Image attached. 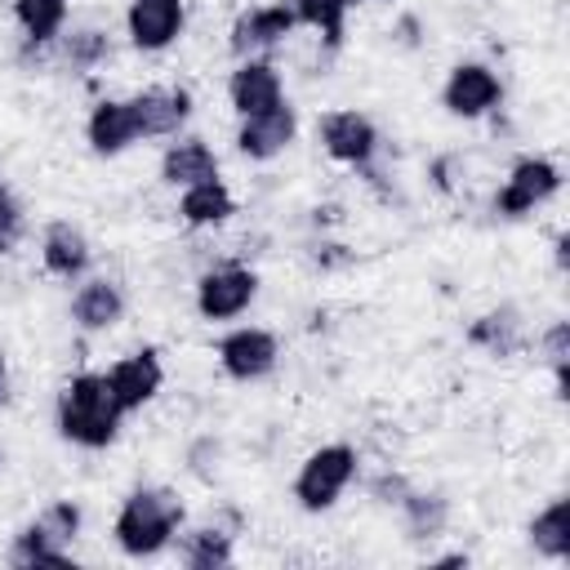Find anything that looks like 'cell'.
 Returning a JSON list of instances; mask_svg holds the SVG:
<instances>
[{
  "mask_svg": "<svg viewBox=\"0 0 570 570\" xmlns=\"http://www.w3.org/2000/svg\"><path fill=\"white\" fill-rule=\"evenodd\" d=\"M566 347H570V325L557 321V325L543 334V356H548V365L557 370V383H561V387H566V356H570Z\"/></svg>",
  "mask_w": 570,
  "mask_h": 570,
  "instance_id": "cell-28",
  "label": "cell"
},
{
  "mask_svg": "<svg viewBox=\"0 0 570 570\" xmlns=\"http://www.w3.org/2000/svg\"><path fill=\"white\" fill-rule=\"evenodd\" d=\"M107 383H111V392H116V401H120L125 414H129V410H142V405L160 392V383H165L160 356H156L151 347H142V352L116 361V365L107 370Z\"/></svg>",
  "mask_w": 570,
  "mask_h": 570,
  "instance_id": "cell-10",
  "label": "cell"
},
{
  "mask_svg": "<svg viewBox=\"0 0 570 570\" xmlns=\"http://www.w3.org/2000/svg\"><path fill=\"white\" fill-rule=\"evenodd\" d=\"M36 521H40V525H45V530L67 548V543L76 539V530H80V508H76V503H67V499H58V503H49Z\"/></svg>",
  "mask_w": 570,
  "mask_h": 570,
  "instance_id": "cell-27",
  "label": "cell"
},
{
  "mask_svg": "<svg viewBox=\"0 0 570 570\" xmlns=\"http://www.w3.org/2000/svg\"><path fill=\"white\" fill-rule=\"evenodd\" d=\"M13 13L31 45H49L67 22V0H13Z\"/></svg>",
  "mask_w": 570,
  "mask_h": 570,
  "instance_id": "cell-24",
  "label": "cell"
},
{
  "mask_svg": "<svg viewBox=\"0 0 570 570\" xmlns=\"http://www.w3.org/2000/svg\"><path fill=\"white\" fill-rule=\"evenodd\" d=\"M178 557H183L191 570L232 566V534H223L218 525H200V530H187V534H183V543H178Z\"/></svg>",
  "mask_w": 570,
  "mask_h": 570,
  "instance_id": "cell-22",
  "label": "cell"
},
{
  "mask_svg": "<svg viewBox=\"0 0 570 570\" xmlns=\"http://www.w3.org/2000/svg\"><path fill=\"white\" fill-rule=\"evenodd\" d=\"M276 356H281L276 334L254 330V325H249V330H232V334L218 343V361H223L227 379H236V383H254V379L272 374V370H276Z\"/></svg>",
  "mask_w": 570,
  "mask_h": 570,
  "instance_id": "cell-6",
  "label": "cell"
},
{
  "mask_svg": "<svg viewBox=\"0 0 570 570\" xmlns=\"http://www.w3.org/2000/svg\"><path fill=\"white\" fill-rule=\"evenodd\" d=\"M120 312H125V294H120V285L116 281H107V276H94V281H85L80 289H76V298H71V316H76V325L80 330H111L116 321H120Z\"/></svg>",
  "mask_w": 570,
  "mask_h": 570,
  "instance_id": "cell-15",
  "label": "cell"
},
{
  "mask_svg": "<svg viewBox=\"0 0 570 570\" xmlns=\"http://www.w3.org/2000/svg\"><path fill=\"white\" fill-rule=\"evenodd\" d=\"M352 4H361V0H352Z\"/></svg>",
  "mask_w": 570,
  "mask_h": 570,
  "instance_id": "cell-33",
  "label": "cell"
},
{
  "mask_svg": "<svg viewBox=\"0 0 570 570\" xmlns=\"http://www.w3.org/2000/svg\"><path fill=\"white\" fill-rule=\"evenodd\" d=\"M298 134V116L294 107L281 98L276 107L267 111H254V116H240V134H236V147L249 156V160H272L281 156Z\"/></svg>",
  "mask_w": 570,
  "mask_h": 570,
  "instance_id": "cell-8",
  "label": "cell"
},
{
  "mask_svg": "<svg viewBox=\"0 0 570 570\" xmlns=\"http://www.w3.org/2000/svg\"><path fill=\"white\" fill-rule=\"evenodd\" d=\"M120 401L107 383V374H76L58 396V432L85 450H102L120 432Z\"/></svg>",
  "mask_w": 570,
  "mask_h": 570,
  "instance_id": "cell-1",
  "label": "cell"
},
{
  "mask_svg": "<svg viewBox=\"0 0 570 570\" xmlns=\"http://www.w3.org/2000/svg\"><path fill=\"white\" fill-rule=\"evenodd\" d=\"M40 254H45V267H49L53 276H62V281H76V276L89 267V240H85L71 223H53V227L45 232Z\"/></svg>",
  "mask_w": 570,
  "mask_h": 570,
  "instance_id": "cell-19",
  "label": "cell"
},
{
  "mask_svg": "<svg viewBox=\"0 0 570 570\" xmlns=\"http://www.w3.org/2000/svg\"><path fill=\"white\" fill-rule=\"evenodd\" d=\"M178 525H183L178 494L165 490V485H142V490H134L120 503L111 534H116L120 552H129V557H156L178 534Z\"/></svg>",
  "mask_w": 570,
  "mask_h": 570,
  "instance_id": "cell-2",
  "label": "cell"
},
{
  "mask_svg": "<svg viewBox=\"0 0 570 570\" xmlns=\"http://www.w3.org/2000/svg\"><path fill=\"white\" fill-rule=\"evenodd\" d=\"M102 53H107V40H102L98 31H80V36L67 40V58H71L76 67H89V62H98Z\"/></svg>",
  "mask_w": 570,
  "mask_h": 570,
  "instance_id": "cell-30",
  "label": "cell"
},
{
  "mask_svg": "<svg viewBox=\"0 0 570 570\" xmlns=\"http://www.w3.org/2000/svg\"><path fill=\"white\" fill-rule=\"evenodd\" d=\"M89 142L98 156H116L129 142H138V125H134L129 102H98L89 116Z\"/></svg>",
  "mask_w": 570,
  "mask_h": 570,
  "instance_id": "cell-18",
  "label": "cell"
},
{
  "mask_svg": "<svg viewBox=\"0 0 570 570\" xmlns=\"http://www.w3.org/2000/svg\"><path fill=\"white\" fill-rule=\"evenodd\" d=\"M468 338H472L476 347L494 352V356H512V352L521 347V321H517L512 307H499V312H485L481 321H472Z\"/></svg>",
  "mask_w": 570,
  "mask_h": 570,
  "instance_id": "cell-21",
  "label": "cell"
},
{
  "mask_svg": "<svg viewBox=\"0 0 570 570\" xmlns=\"http://www.w3.org/2000/svg\"><path fill=\"white\" fill-rule=\"evenodd\" d=\"M499 98H503V85H499V76H494L490 67H481V62H459V67L450 71L445 89H441V102H445L454 116H463V120H476V116L494 111Z\"/></svg>",
  "mask_w": 570,
  "mask_h": 570,
  "instance_id": "cell-7",
  "label": "cell"
},
{
  "mask_svg": "<svg viewBox=\"0 0 570 570\" xmlns=\"http://www.w3.org/2000/svg\"><path fill=\"white\" fill-rule=\"evenodd\" d=\"M160 178L169 187H191V183H205V178H218V156L200 142V138H187V142H174L160 160Z\"/></svg>",
  "mask_w": 570,
  "mask_h": 570,
  "instance_id": "cell-16",
  "label": "cell"
},
{
  "mask_svg": "<svg viewBox=\"0 0 570 570\" xmlns=\"http://www.w3.org/2000/svg\"><path fill=\"white\" fill-rule=\"evenodd\" d=\"M294 27H298V18H294L289 4H258V9H249V13L236 18V27H232V49H236V53L272 49V45H281Z\"/></svg>",
  "mask_w": 570,
  "mask_h": 570,
  "instance_id": "cell-13",
  "label": "cell"
},
{
  "mask_svg": "<svg viewBox=\"0 0 570 570\" xmlns=\"http://www.w3.org/2000/svg\"><path fill=\"white\" fill-rule=\"evenodd\" d=\"M129 111H134L138 138H165L187 120L191 98H187V89H142L129 98Z\"/></svg>",
  "mask_w": 570,
  "mask_h": 570,
  "instance_id": "cell-12",
  "label": "cell"
},
{
  "mask_svg": "<svg viewBox=\"0 0 570 570\" xmlns=\"http://www.w3.org/2000/svg\"><path fill=\"white\" fill-rule=\"evenodd\" d=\"M129 40L147 53L165 49L183 31V0H134L129 4Z\"/></svg>",
  "mask_w": 570,
  "mask_h": 570,
  "instance_id": "cell-11",
  "label": "cell"
},
{
  "mask_svg": "<svg viewBox=\"0 0 570 570\" xmlns=\"http://www.w3.org/2000/svg\"><path fill=\"white\" fill-rule=\"evenodd\" d=\"M289 9H294L298 22L316 27V31L325 36L330 49H338V40H343V18H347L352 0H294Z\"/></svg>",
  "mask_w": 570,
  "mask_h": 570,
  "instance_id": "cell-26",
  "label": "cell"
},
{
  "mask_svg": "<svg viewBox=\"0 0 570 570\" xmlns=\"http://www.w3.org/2000/svg\"><path fill=\"white\" fill-rule=\"evenodd\" d=\"M401 512H405V530L410 539H436L450 521V503L441 494H414L405 490L401 494Z\"/></svg>",
  "mask_w": 570,
  "mask_h": 570,
  "instance_id": "cell-23",
  "label": "cell"
},
{
  "mask_svg": "<svg viewBox=\"0 0 570 570\" xmlns=\"http://www.w3.org/2000/svg\"><path fill=\"white\" fill-rule=\"evenodd\" d=\"M178 214H183V223H191V227H218V223H227V218L236 214V200H232V191H227L218 178H205V183L183 187Z\"/></svg>",
  "mask_w": 570,
  "mask_h": 570,
  "instance_id": "cell-17",
  "label": "cell"
},
{
  "mask_svg": "<svg viewBox=\"0 0 570 570\" xmlns=\"http://www.w3.org/2000/svg\"><path fill=\"white\" fill-rule=\"evenodd\" d=\"M530 543L539 557L548 561H566L570 557V508L566 499H552L534 521H530Z\"/></svg>",
  "mask_w": 570,
  "mask_h": 570,
  "instance_id": "cell-20",
  "label": "cell"
},
{
  "mask_svg": "<svg viewBox=\"0 0 570 570\" xmlns=\"http://www.w3.org/2000/svg\"><path fill=\"white\" fill-rule=\"evenodd\" d=\"M321 142H325V151H330L334 160L361 169V165H370V156L379 151V129H374V120L361 116V111H330V116H321Z\"/></svg>",
  "mask_w": 570,
  "mask_h": 570,
  "instance_id": "cell-9",
  "label": "cell"
},
{
  "mask_svg": "<svg viewBox=\"0 0 570 570\" xmlns=\"http://www.w3.org/2000/svg\"><path fill=\"white\" fill-rule=\"evenodd\" d=\"M22 236V209L9 196V187L0 183V249H13V240Z\"/></svg>",
  "mask_w": 570,
  "mask_h": 570,
  "instance_id": "cell-29",
  "label": "cell"
},
{
  "mask_svg": "<svg viewBox=\"0 0 570 570\" xmlns=\"http://www.w3.org/2000/svg\"><path fill=\"white\" fill-rule=\"evenodd\" d=\"M9 561H13V566H67V548H62L40 521H31V525L13 539Z\"/></svg>",
  "mask_w": 570,
  "mask_h": 570,
  "instance_id": "cell-25",
  "label": "cell"
},
{
  "mask_svg": "<svg viewBox=\"0 0 570 570\" xmlns=\"http://www.w3.org/2000/svg\"><path fill=\"white\" fill-rule=\"evenodd\" d=\"M557 187H561V169H557L552 160H543V156H525V160L512 165L508 183L499 187L494 209H499L503 218H521V214H530L534 205H543Z\"/></svg>",
  "mask_w": 570,
  "mask_h": 570,
  "instance_id": "cell-4",
  "label": "cell"
},
{
  "mask_svg": "<svg viewBox=\"0 0 570 570\" xmlns=\"http://www.w3.org/2000/svg\"><path fill=\"white\" fill-rule=\"evenodd\" d=\"M258 294V276L249 267H214L196 285V307L205 321H232L240 316Z\"/></svg>",
  "mask_w": 570,
  "mask_h": 570,
  "instance_id": "cell-5",
  "label": "cell"
},
{
  "mask_svg": "<svg viewBox=\"0 0 570 570\" xmlns=\"http://www.w3.org/2000/svg\"><path fill=\"white\" fill-rule=\"evenodd\" d=\"M352 476H356V450L352 445H321L303 459V468L294 476V499L303 512H325L338 503V494L347 490Z\"/></svg>",
  "mask_w": 570,
  "mask_h": 570,
  "instance_id": "cell-3",
  "label": "cell"
},
{
  "mask_svg": "<svg viewBox=\"0 0 570 570\" xmlns=\"http://www.w3.org/2000/svg\"><path fill=\"white\" fill-rule=\"evenodd\" d=\"M0 463H4V450H0Z\"/></svg>",
  "mask_w": 570,
  "mask_h": 570,
  "instance_id": "cell-32",
  "label": "cell"
},
{
  "mask_svg": "<svg viewBox=\"0 0 570 570\" xmlns=\"http://www.w3.org/2000/svg\"><path fill=\"white\" fill-rule=\"evenodd\" d=\"M227 98H232V107L240 116H254V111L276 107L281 102V76H276V67L272 62H258V58L240 62L232 71V80H227Z\"/></svg>",
  "mask_w": 570,
  "mask_h": 570,
  "instance_id": "cell-14",
  "label": "cell"
},
{
  "mask_svg": "<svg viewBox=\"0 0 570 570\" xmlns=\"http://www.w3.org/2000/svg\"><path fill=\"white\" fill-rule=\"evenodd\" d=\"M0 401H4V356H0Z\"/></svg>",
  "mask_w": 570,
  "mask_h": 570,
  "instance_id": "cell-31",
  "label": "cell"
}]
</instances>
